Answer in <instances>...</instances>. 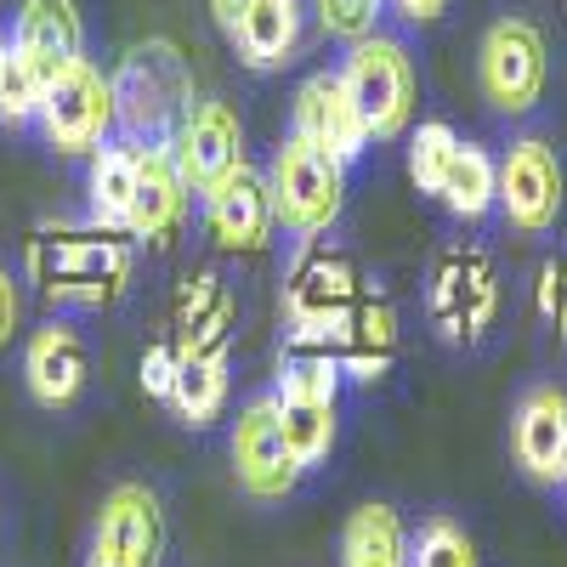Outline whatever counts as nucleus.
Wrapping results in <instances>:
<instances>
[{
  "instance_id": "nucleus-21",
  "label": "nucleus",
  "mask_w": 567,
  "mask_h": 567,
  "mask_svg": "<svg viewBox=\"0 0 567 567\" xmlns=\"http://www.w3.org/2000/svg\"><path fill=\"white\" fill-rule=\"evenodd\" d=\"M341 567H409V534L392 505H358L341 528Z\"/></svg>"
},
{
  "instance_id": "nucleus-5",
  "label": "nucleus",
  "mask_w": 567,
  "mask_h": 567,
  "mask_svg": "<svg viewBox=\"0 0 567 567\" xmlns=\"http://www.w3.org/2000/svg\"><path fill=\"white\" fill-rule=\"evenodd\" d=\"M545 34L528 18H499L483 34V52H477V85L494 114L505 120H523L534 114V103L545 97Z\"/></svg>"
},
{
  "instance_id": "nucleus-2",
  "label": "nucleus",
  "mask_w": 567,
  "mask_h": 567,
  "mask_svg": "<svg viewBox=\"0 0 567 567\" xmlns=\"http://www.w3.org/2000/svg\"><path fill=\"white\" fill-rule=\"evenodd\" d=\"M114 80V109L131 142H171L176 120L194 103L187 63L171 40H142L125 52V63L109 74Z\"/></svg>"
},
{
  "instance_id": "nucleus-13",
  "label": "nucleus",
  "mask_w": 567,
  "mask_h": 567,
  "mask_svg": "<svg viewBox=\"0 0 567 567\" xmlns=\"http://www.w3.org/2000/svg\"><path fill=\"white\" fill-rule=\"evenodd\" d=\"M205 227H210V239L221 250H239V256H256L267 250L272 239V194H267V176L256 165H239L221 187H210L205 194Z\"/></svg>"
},
{
  "instance_id": "nucleus-3",
  "label": "nucleus",
  "mask_w": 567,
  "mask_h": 567,
  "mask_svg": "<svg viewBox=\"0 0 567 567\" xmlns=\"http://www.w3.org/2000/svg\"><path fill=\"white\" fill-rule=\"evenodd\" d=\"M341 80L358 97L374 142H398L409 131V120L420 109V74H414V58H409L403 40H392L381 29L352 40L347 58H341Z\"/></svg>"
},
{
  "instance_id": "nucleus-33",
  "label": "nucleus",
  "mask_w": 567,
  "mask_h": 567,
  "mask_svg": "<svg viewBox=\"0 0 567 567\" xmlns=\"http://www.w3.org/2000/svg\"><path fill=\"white\" fill-rule=\"evenodd\" d=\"M250 7H256V0H210V12H216V23H221L227 34H233V23H239Z\"/></svg>"
},
{
  "instance_id": "nucleus-26",
  "label": "nucleus",
  "mask_w": 567,
  "mask_h": 567,
  "mask_svg": "<svg viewBox=\"0 0 567 567\" xmlns=\"http://www.w3.org/2000/svg\"><path fill=\"white\" fill-rule=\"evenodd\" d=\"M454 159H460V131L449 120H425V125L409 131V176H414L420 194L437 199L449 171H454Z\"/></svg>"
},
{
  "instance_id": "nucleus-19",
  "label": "nucleus",
  "mask_w": 567,
  "mask_h": 567,
  "mask_svg": "<svg viewBox=\"0 0 567 567\" xmlns=\"http://www.w3.org/2000/svg\"><path fill=\"white\" fill-rule=\"evenodd\" d=\"M227 318H233V301L221 290V278L216 272L187 278V290L176 301V358L227 352Z\"/></svg>"
},
{
  "instance_id": "nucleus-1",
  "label": "nucleus",
  "mask_w": 567,
  "mask_h": 567,
  "mask_svg": "<svg viewBox=\"0 0 567 567\" xmlns=\"http://www.w3.org/2000/svg\"><path fill=\"white\" fill-rule=\"evenodd\" d=\"M267 194H272V216H278L284 233L318 239V233H329L336 216L347 210V165L290 131L278 142L272 165H267Z\"/></svg>"
},
{
  "instance_id": "nucleus-23",
  "label": "nucleus",
  "mask_w": 567,
  "mask_h": 567,
  "mask_svg": "<svg viewBox=\"0 0 567 567\" xmlns=\"http://www.w3.org/2000/svg\"><path fill=\"white\" fill-rule=\"evenodd\" d=\"M171 403L187 425H210L227 403V352H205V358H182L176 363V386Z\"/></svg>"
},
{
  "instance_id": "nucleus-29",
  "label": "nucleus",
  "mask_w": 567,
  "mask_h": 567,
  "mask_svg": "<svg viewBox=\"0 0 567 567\" xmlns=\"http://www.w3.org/2000/svg\"><path fill=\"white\" fill-rule=\"evenodd\" d=\"M381 7H386V0H318V23H323V34H336V40L352 45V40L374 34Z\"/></svg>"
},
{
  "instance_id": "nucleus-30",
  "label": "nucleus",
  "mask_w": 567,
  "mask_h": 567,
  "mask_svg": "<svg viewBox=\"0 0 567 567\" xmlns=\"http://www.w3.org/2000/svg\"><path fill=\"white\" fill-rule=\"evenodd\" d=\"M176 352L171 347H148L142 352V392L148 398H171V386H176Z\"/></svg>"
},
{
  "instance_id": "nucleus-8",
  "label": "nucleus",
  "mask_w": 567,
  "mask_h": 567,
  "mask_svg": "<svg viewBox=\"0 0 567 567\" xmlns=\"http://www.w3.org/2000/svg\"><path fill=\"white\" fill-rule=\"evenodd\" d=\"M29 261L52 301H85V307L109 301L131 272V256L114 239H34Z\"/></svg>"
},
{
  "instance_id": "nucleus-14",
  "label": "nucleus",
  "mask_w": 567,
  "mask_h": 567,
  "mask_svg": "<svg viewBox=\"0 0 567 567\" xmlns=\"http://www.w3.org/2000/svg\"><path fill=\"white\" fill-rule=\"evenodd\" d=\"M511 454L534 483H567V392L534 386L511 414Z\"/></svg>"
},
{
  "instance_id": "nucleus-7",
  "label": "nucleus",
  "mask_w": 567,
  "mask_h": 567,
  "mask_svg": "<svg viewBox=\"0 0 567 567\" xmlns=\"http://www.w3.org/2000/svg\"><path fill=\"white\" fill-rule=\"evenodd\" d=\"M233 477L250 499H290L301 483V465L284 443V420H278V398H250L233 420Z\"/></svg>"
},
{
  "instance_id": "nucleus-10",
  "label": "nucleus",
  "mask_w": 567,
  "mask_h": 567,
  "mask_svg": "<svg viewBox=\"0 0 567 567\" xmlns=\"http://www.w3.org/2000/svg\"><path fill=\"white\" fill-rule=\"evenodd\" d=\"M499 312V272L483 250H449L432 278V323L449 341H483Z\"/></svg>"
},
{
  "instance_id": "nucleus-34",
  "label": "nucleus",
  "mask_w": 567,
  "mask_h": 567,
  "mask_svg": "<svg viewBox=\"0 0 567 567\" xmlns=\"http://www.w3.org/2000/svg\"><path fill=\"white\" fill-rule=\"evenodd\" d=\"M85 567H131L120 550H109V545H97V539H91V556H85Z\"/></svg>"
},
{
  "instance_id": "nucleus-12",
  "label": "nucleus",
  "mask_w": 567,
  "mask_h": 567,
  "mask_svg": "<svg viewBox=\"0 0 567 567\" xmlns=\"http://www.w3.org/2000/svg\"><path fill=\"white\" fill-rule=\"evenodd\" d=\"M12 52H18L23 74L34 80V91H45L63 69H74L85 58L74 0H23L18 29H12Z\"/></svg>"
},
{
  "instance_id": "nucleus-6",
  "label": "nucleus",
  "mask_w": 567,
  "mask_h": 567,
  "mask_svg": "<svg viewBox=\"0 0 567 567\" xmlns=\"http://www.w3.org/2000/svg\"><path fill=\"white\" fill-rule=\"evenodd\" d=\"M171 159H176L182 182L194 187V194L221 187L233 171L245 165V125H239V114H233L227 103H216V97H194L187 114L176 120V131H171Z\"/></svg>"
},
{
  "instance_id": "nucleus-28",
  "label": "nucleus",
  "mask_w": 567,
  "mask_h": 567,
  "mask_svg": "<svg viewBox=\"0 0 567 567\" xmlns=\"http://www.w3.org/2000/svg\"><path fill=\"white\" fill-rule=\"evenodd\" d=\"M34 114H40V91H34V80L23 74L12 40L0 34V120L23 125V120H34Z\"/></svg>"
},
{
  "instance_id": "nucleus-27",
  "label": "nucleus",
  "mask_w": 567,
  "mask_h": 567,
  "mask_svg": "<svg viewBox=\"0 0 567 567\" xmlns=\"http://www.w3.org/2000/svg\"><path fill=\"white\" fill-rule=\"evenodd\" d=\"M409 567H477V545L454 523V516H432L409 539Z\"/></svg>"
},
{
  "instance_id": "nucleus-25",
  "label": "nucleus",
  "mask_w": 567,
  "mask_h": 567,
  "mask_svg": "<svg viewBox=\"0 0 567 567\" xmlns=\"http://www.w3.org/2000/svg\"><path fill=\"white\" fill-rule=\"evenodd\" d=\"M278 420L301 471H318L336 454V403H278Z\"/></svg>"
},
{
  "instance_id": "nucleus-4",
  "label": "nucleus",
  "mask_w": 567,
  "mask_h": 567,
  "mask_svg": "<svg viewBox=\"0 0 567 567\" xmlns=\"http://www.w3.org/2000/svg\"><path fill=\"white\" fill-rule=\"evenodd\" d=\"M34 125H40V136L52 142L58 154H69V159L97 154L103 142L114 136V125H120L114 80H109L97 63H91V58H80L74 69H63L52 85L40 91V114H34Z\"/></svg>"
},
{
  "instance_id": "nucleus-32",
  "label": "nucleus",
  "mask_w": 567,
  "mask_h": 567,
  "mask_svg": "<svg viewBox=\"0 0 567 567\" xmlns=\"http://www.w3.org/2000/svg\"><path fill=\"white\" fill-rule=\"evenodd\" d=\"M392 7H398L409 23H432V18L449 12V0H392Z\"/></svg>"
},
{
  "instance_id": "nucleus-18",
  "label": "nucleus",
  "mask_w": 567,
  "mask_h": 567,
  "mask_svg": "<svg viewBox=\"0 0 567 567\" xmlns=\"http://www.w3.org/2000/svg\"><path fill=\"white\" fill-rule=\"evenodd\" d=\"M227 40L239 45L245 69H256V74L284 69L301 45V0H256V7L233 23Z\"/></svg>"
},
{
  "instance_id": "nucleus-17",
  "label": "nucleus",
  "mask_w": 567,
  "mask_h": 567,
  "mask_svg": "<svg viewBox=\"0 0 567 567\" xmlns=\"http://www.w3.org/2000/svg\"><path fill=\"white\" fill-rule=\"evenodd\" d=\"M91 374V358H85V341L74 336L69 323H45L29 336L23 347V381H29V398L45 403V409H63L80 398Z\"/></svg>"
},
{
  "instance_id": "nucleus-22",
  "label": "nucleus",
  "mask_w": 567,
  "mask_h": 567,
  "mask_svg": "<svg viewBox=\"0 0 567 567\" xmlns=\"http://www.w3.org/2000/svg\"><path fill=\"white\" fill-rule=\"evenodd\" d=\"M437 199L449 205L454 221H483V216H494V210H499V159H494L488 148H477V142H460V159H454V171H449V182H443Z\"/></svg>"
},
{
  "instance_id": "nucleus-16",
  "label": "nucleus",
  "mask_w": 567,
  "mask_h": 567,
  "mask_svg": "<svg viewBox=\"0 0 567 567\" xmlns=\"http://www.w3.org/2000/svg\"><path fill=\"white\" fill-rule=\"evenodd\" d=\"M97 545L120 550L131 567H159V556H165V511H159V494L142 488V483L109 488V499L97 511Z\"/></svg>"
},
{
  "instance_id": "nucleus-31",
  "label": "nucleus",
  "mask_w": 567,
  "mask_h": 567,
  "mask_svg": "<svg viewBox=\"0 0 567 567\" xmlns=\"http://www.w3.org/2000/svg\"><path fill=\"white\" fill-rule=\"evenodd\" d=\"M18 284H12V272L7 267H0V352H7L12 347V329H18Z\"/></svg>"
},
{
  "instance_id": "nucleus-9",
  "label": "nucleus",
  "mask_w": 567,
  "mask_h": 567,
  "mask_svg": "<svg viewBox=\"0 0 567 567\" xmlns=\"http://www.w3.org/2000/svg\"><path fill=\"white\" fill-rule=\"evenodd\" d=\"M499 216L516 233H528V239H539V233H550L561 221V159H556L550 142L523 136L505 148V159H499Z\"/></svg>"
},
{
  "instance_id": "nucleus-20",
  "label": "nucleus",
  "mask_w": 567,
  "mask_h": 567,
  "mask_svg": "<svg viewBox=\"0 0 567 567\" xmlns=\"http://www.w3.org/2000/svg\"><path fill=\"white\" fill-rule=\"evenodd\" d=\"M136 148L131 136H109L97 154H91V221L131 233V199H136Z\"/></svg>"
},
{
  "instance_id": "nucleus-11",
  "label": "nucleus",
  "mask_w": 567,
  "mask_h": 567,
  "mask_svg": "<svg viewBox=\"0 0 567 567\" xmlns=\"http://www.w3.org/2000/svg\"><path fill=\"white\" fill-rule=\"evenodd\" d=\"M290 131L296 136H307L312 148H323V154H336L341 165H352V159H363L369 154V125H363V109H358V97L347 91V80H341V69H318V74H307L301 80V91H296V114H290Z\"/></svg>"
},
{
  "instance_id": "nucleus-24",
  "label": "nucleus",
  "mask_w": 567,
  "mask_h": 567,
  "mask_svg": "<svg viewBox=\"0 0 567 567\" xmlns=\"http://www.w3.org/2000/svg\"><path fill=\"white\" fill-rule=\"evenodd\" d=\"M341 358L323 352V347H296L290 358L278 363V386L272 398L278 403H336L341 398Z\"/></svg>"
},
{
  "instance_id": "nucleus-15",
  "label": "nucleus",
  "mask_w": 567,
  "mask_h": 567,
  "mask_svg": "<svg viewBox=\"0 0 567 567\" xmlns=\"http://www.w3.org/2000/svg\"><path fill=\"white\" fill-rule=\"evenodd\" d=\"M187 194L171 142H142L136 148V199H131V239L142 245H171L187 221Z\"/></svg>"
}]
</instances>
